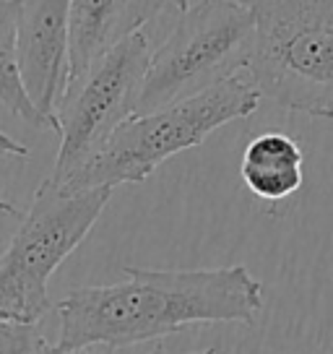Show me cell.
Masks as SVG:
<instances>
[{
  "label": "cell",
  "instance_id": "cell-12",
  "mask_svg": "<svg viewBox=\"0 0 333 354\" xmlns=\"http://www.w3.org/2000/svg\"><path fill=\"white\" fill-rule=\"evenodd\" d=\"M21 221H23V211L19 206H13L11 201L0 198V258L6 255L13 234L19 232V227H21Z\"/></svg>",
  "mask_w": 333,
  "mask_h": 354
},
{
  "label": "cell",
  "instance_id": "cell-3",
  "mask_svg": "<svg viewBox=\"0 0 333 354\" xmlns=\"http://www.w3.org/2000/svg\"><path fill=\"white\" fill-rule=\"evenodd\" d=\"M256 44L245 76L263 100L333 118V0H245Z\"/></svg>",
  "mask_w": 333,
  "mask_h": 354
},
{
  "label": "cell",
  "instance_id": "cell-5",
  "mask_svg": "<svg viewBox=\"0 0 333 354\" xmlns=\"http://www.w3.org/2000/svg\"><path fill=\"white\" fill-rule=\"evenodd\" d=\"M256 44V16L245 0H198L180 11L162 44L151 50L138 112L188 100L224 78L245 73Z\"/></svg>",
  "mask_w": 333,
  "mask_h": 354
},
{
  "label": "cell",
  "instance_id": "cell-14",
  "mask_svg": "<svg viewBox=\"0 0 333 354\" xmlns=\"http://www.w3.org/2000/svg\"><path fill=\"white\" fill-rule=\"evenodd\" d=\"M29 154H32V151H29L26 146L19 144L16 138H11L8 133L0 131V162L13 159V156H16V159H29Z\"/></svg>",
  "mask_w": 333,
  "mask_h": 354
},
{
  "label": "cell",
  "instance_id": "cell-9",
  "mask_svg": "<svg viewBox=\"0 0 333 354\" xmlns=\"http://www.w3.org/2000/svg\"><path fill=\"white\" fill-rule=\"evenodd\" d=\"M302 146L284 131L268 128L245 146L240 177L245 188L260 201H284L302 188Z\"/></svg>",
  "mask_w": 333,
  "mask_h": 354
},
{
  "label": "cell",
  "instance_id": "cell-1",
  "mask_svg": "<svg viewBox=\"0 0 333 354\" xmlns=\"http://www.w3.org/2000/svg\"><path fill=\"white\" fill-rule=\"evenodd\" d=\"M107 287H76L55 305L57 344L68 349L133 346L188 326L247 323L263 308V284L242 263L224 268H122Z\"/></svg>",
  "mask_w": 333,
  "mask_h": 354
},
{
  "label": "cell",
  "instance_id": "cell-15",
  "mask_svg": "<svg viewBox=\"0 0 333 354\" xmlns=\"http://www.w3.org/2000/svg\"><path fill=\"white\" fill-rule=\"evenodd\" d=\"M193 3H198V0H169V6H175L178 11H185V8H190Z\"/></svg>",
  "mask_w": 333,
  "mask_h": 354
},
{
  "label": "cell",
  "instance_id": "cell-7",
  "mask_svg": "<svg viewBox=\"0 0 333 354\" xmlns=\"http://www.w3.org/2000/svg\"><path fill=\"white\" fill-rule=\"evenodd\" d=\"M16 47L29 100L55 120L68 81L70 0H16Z\"/></svg>",
  "mask_w": 333,
  "mask_h": 354
},
{
  "label": "cell",
  "instance_id": "cell-4",
  "mask_svg": "<svg viewBox=\"0 0 333 354\" xmlns=\"http://www.w3.org/2000/svg\"><path fill=\"white\" fill-rule=\"evenodd\" d=\"M115 188H66L50 175L34 190L29 211L0 258V321L37 326L45 318L50 279L86 240Z\"/></svg>",
  "mask_w": 333,
  "mask_h": 354
},
{
  "label": "cell",
  "instance_id": "cell-13",
  "mask_svg": "<svg viewBox=\"0 0 333 354\" xmlns=\"http://www.w3.org/2000/svg\"><path fill=\"white\" fill-rule=\"evenodd\" d=\"M39 354H89L86 349H68V346H60V344H50V342H42V349H39ZM149 354H172L166 352L162 344H156L154 349ZM193 354H219L216 349H203V352H193Z\"/></svg>",
  "mask_w": 333,
  "mask_h": 354
},
{
  "label": "cell",
  "instance_id": "cell-2",
  "mask_svg": "<svg viewBox=\"0 0 333 354\" xmlns=\"http://www.w3.org/2000/svg\"><path fill=\"white\" fill-rule=\"evenodd\" d=\"M253 81L237 73L154 112H138L122 122L97 154L68 177L66 188H117L144 183L169 156L200 146L213 131L250 118L260 104Z\"/></svg>",
  "mask_w": 333,
  "mask_h": 354
},
{
  "label": "cell",
  "instance_id": "cell-11",
  "mask_svg": "<svg viewBox=\"0 0 333 354\" xmlns=\"http://www.w3.org/2000/svg\"><path fill=\"white\" fill-rule=\"evenodd\" d=\"M42 342L37 326L0 321V354H39Z\"/></svg>",
  "mask_w": 333,
  "mask_h": 354
},
{
  "label": "cell",
  "instance_id": "cell-6",
  "mask_svg": "<svg viewBox=\"0 0 333 354\" xmlns=\"http://www.w3.org/2000/svg\"><path fill=\"white\" fill-rule=\"evenodd\" d=\"M151 50L146 32H135L91 63L89 71L66 81L55 107L60 149L53 177L57 183L76 175L107 144L112 133L135 115Z\"/></svg>",
  "mask_w": 333,
  "mask_h": 354
},
{
  "label": "cell",
  "instance_id": "cell-8",
  "mask_svg": "<svg viewBox=\"0 0 333 354\" xmlns=\"http://www.w3.org/2000/svg\"><path fill=\"white\" fill-rule=\"evenodd\" d=\"M169 0H70L68 78L81 76L107 50L131 34L144 32Z\"/></svg>",
  "mask_w": 333,
  "mask_h": 354
},
{
  "label": "cell",
  "instance_id": "cell-10",
  "mask_svg": "<svg viewBox=\"0 0 333 354\" xmlns=\"http://www.w3.org/2000/svg\"><path fill=\"white\" fill-rule=\"evenodd\" d=\"M0 104L39 131H55V120L37 110L23 88L16 47V0H0Z\"/></svg>",
  "mask_w": 333,
  "mask_h": 354
}]
</instances>
